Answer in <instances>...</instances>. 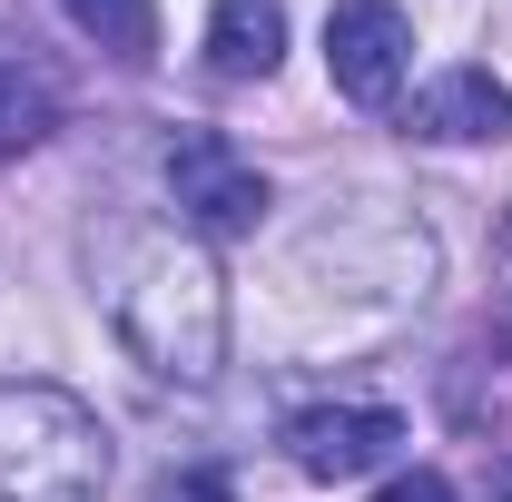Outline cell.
<instances>
[{
  "label": "cell",
  "mask_w": 512,
  "mask_h": 502,
  "mask_svg": "<svg viewBox=\"0 0 512 502\" xmlns=\"http://www.w3.org/2000/svg\"><path fill=\"white\" fill-rule=\"evenodd\" d=\"M414 138H444V148H473V138H503L512 128V89L493 69H444L424 99H414Z\"/></svg>",
  "instance_id": "obj_6"
},
{
  "label": "cell",
  "mask_w": 512,
  "mask_h": 502,
  "mask_svg": "<svg viewBox=\"0 0 512 502\" xmlns=\"http://www.w3.org/2000/svg\"><path fill=\"white\" fill-rule=\"evenodd\" d=\"M89 276H99L109 335L158 384H217V365H227V286H217L197 237L158 227V217H119V227L89 237Z\"/></svg>",
  "instance_id": "obj_1"
},
{
  "label": "cell",
  "mask_w": 512,
  "mask_h": 502,
  "mask_svg": "<svg viewBox=\"0 0 512 502\" xmlns=\"http://www.w3.org/2000/svg\"><path fill=\"white\" fill-rule=\"evenodd\" d=\"M286 60V0H217L207 10V69L217 79H266Z\"/></svg>",
  "instance_id": "obj_7"
},
{
  "label": "cell",
  "mask_w": 512,
  "mask_h": 502,
  "mask_svg": "<svg viewBox=\"0 0 512 502\" xmlns=\"http://www.w3.org/2000/svg\"><path fill=\"white\" fill-rule=\"evenodd\" d=\"M40 128H50V99H40L20 69H0V148H30Z\"/></svg>",
  "instance_id": "obj_9"
},
{
  "label": "cell",
  "mask_w": 512,
  "mask_h": 502,
  "mask_svg": "<svg viewBox=\"0 0 512 502\" xmlns=\"http://www.w3.org/2000/svg\"><path fill=\"white\" fill-rule=\"evenodd\" d=\"M414 69V20L394 0H335L325 10V79L355 99V109H384Z\"/></svg>",
  "instance_id": "obj_4"
},
{
  "label": "cell",
  "mask_w": 512,
  "mask_h": 502,
  "mask_svg": "<svg viewBox=\"0 0 512 502\" xmlns=\"http://www.w3.org/2000/svg\"><path fill=\"white\" fill-rule=\"evenodd\" d=\"M394 443H404V414L384 404H316L286 424V453L306 483H365L375 463H394Z\"/></svg>",
  "instance_id": "obj_5"
},
{
  "label": "cell",
  "mask_w": 512,
  "mask_h": 502,
  "mask_svg": "<svg viewBox=\"0 0 512 502\" xmlns=\"http://www.w3.org/2000/svg\"><path fill=\"white\" fill-rule=\"evenodd\" d=\"M384 502H453V483H444V473H394Z\"/></svg>",
  "instance_id": "obj_11"
},
{
  "label": "cell",
  "mask_w": 512,
  "mask_h": 502,
  "mask_svg": "<svg viewBox=\"0 0 512 502\" xmlns=\"http://www.w3.org/2000/svg\"><path fill=\"white\" fill-rule=\"evenodd\" d=\"M158 178L178 197V217L207 227V237H247L256 217H266V168H256L237 138H217V128H178L158 148Z\"/></svg>",
  "instance_id": "obj_3"
},
{
  "label": "cell",
  "mask_w": 512,
  "mask_h": 502,
  "mask_svg": "<svg viewBox=\"0 0 512 502\" xmlns=\"http://www.w3.org/2000/svg\"><path fill=\"white\" fill-rule=\"evenodd\" d=\"M60 10H69V30L99 40L109 60H128V69L158 60V0H60Z\"/></svg>",
  "instance_id": "obj_8"
},
{
  "label": "cell",
  "mask_w": 512,
  "mask_h": 502,
  "mask_svg": "<svg viewBox=\"0 0 512 502\" xmlns=\"http://www.w3.org/2000/svg\"><path fill=\"white\" fill-rule=\"evenodd\" d=\"M109 424L69 384H0V502H99L109 493Z\"/></svg>",
  "instance_id": "obj_2"
},
{
  "label": "cell",
  "mask_w": 512,
  "mask_h": 502,
  "mask_svg": "<svg viewBox=\"0 0 512 502\" xmlns=\"http://www.w3.org/2000/svg\"><path fill=\"white\" fill-rule=\"evenodd\" d=\"M158 502H237V493H227L217 473H168V483H158Z\"/></svg>",
  "instance_id": "obj_10"
}]
</instances>
